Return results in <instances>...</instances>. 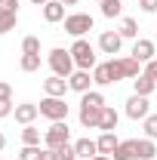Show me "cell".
<instances>
[{
  "instance_id": "obj_1",
  "label": "cell",
  "mask_w": 157,
  "mask_h": 160,
  "mask_svg": "<svg viewBox=\"0 0 157 160\" xmlns=\"http://www.w3.org/2000/svg\"><path fill=\"white\" fill-rule=\"evenodd\" d=\"M120 80H126L120 56H111L108 62H99L93 68V83L96 86H111V83H120Z\"/></svg>"
},
{
  "instance_id": "obj_2",
  "label": "cell",
  "mask_w": 157,
  "mask_h": 160,
  "mask_svg": "<svg viewBox=\"0 0 157 160\" xmlns=\"http://www.w3.org/2000/svg\"><path fill=\"white\" fill-rule=\"evenodd\" d=\"M46 62H49L53 74H56V77H65V80H68L71 74H74V71H77V65H74V56H71V49H62V46L49 49Z\"/></svg>"
},
{
  "instance_id": "obj_3",
  "label": "cell",
  "mask_w": 157,
  "mask_h": 160,
  "mask_svg": "<svg viewBox=\"0 0 157 160\" xmlns=\"http://www.w3.org/2000/svg\"><path fill=\"white\" fill-rule=\"evenodd\" d=\"M71 56H74V65H77L80 71H93V68L99 65L96 46H93L89 40H83V37H77L74 43H71Z\"/></svg>"
},
{
  "instance_id": "obj_4",
  "label": "cell",
  "mask_w": 157,
  "mask_h": 160,
  "mask_svg": "<svg viewBox=\"0 0 157 160\" xmlns=\"http://www.w3.org/2000/svg\"><path fill=\"white\" fill-rule=\"evenodd\" d=\"M93 25H96V19H93L89 12H68V16H65V31H68L74 40L83 37V34H89Z\"/></svg>"
},
{
  "instance_id": "obj_5",
  "label": "cell",
  "mask_w": 157,
  "mask_h": 160,
  "mask_svg": "<svg viewBox=\"0 0 157 160\" xmlns=\"http://www.w3.org/2000/svg\"><path fill=\"white\" fill-rule=\"evenodd\" d=\"M71 142V129H68V120H56L49 123V129H43V145L46 148H62Z\"/></svg>"
},
{
  "instance_id": "obj_6",
  "label": "cell",
  "mask_w": 157,
  "mask_h": 160,
  "mask_svg": "<svg viewBox=\"0 0 157 160\" xmlns=\"http://www.w3.org/2000/svg\"><path fill=\"white\" fill-rule=\"evenodd\" d=\"M40 117H46L49 123H56V120H68V102H65V99H56V96L40 99Z\"/></svg>"
},
{
  "instance_id": "obj_7",
  "label": "cell",
  "mask_w": 157,
  "mask_h": 160,
  "mask_svg": "<svg viewBox=\"0 0 157 160\" xmlns=\"http://www.w3.org/2000/svg\"><path fill=\"white\" fill-rule=\"evenodd\" d=\"M148 114H151V105H148V99L133 92V96L126 99V117H129V120H145Z\"/></svg>"
},
{
  "instance_id": "obj_8",
  "label": "cell",
  "mask_w": 157,
  "mask_h": 160,
  "mask_svg": "<svg viewBox=\"0 0 157 160\" xmlns=\"http://www.w3.org/2000/svg\"><path fill=\"white\" fill-rule=\"evenodd\" d=\"M154 52H157V43L154 40H148V37H139V40H133V59H139L142 65H148V62L154 59Z\"/></svg>"
},
{
  "instance_id": "obj_9",
  "label": "cell",
  "mask_w": 157,
  "mask_h": 160,
  "mask_svg": "<svg viewBox=\"0 0 157 160\" xmlns=\"http://www.w3.org/2000/svg\"><path fill=\"white\" fill-rule=\"evenodd\" d=\"M120 46H123V37H120L117 31H102V34H99V49H102L108 59H111V56H117Z\"/></svg>"
},
{
  "instance_id": "obj_10",
  "label": "cell",
  "mask_w": 157,
  "mask_h": 160,
  "mask_svg": "<svg viewBox=\"0 0 157 160\" xmlns=\"http://www.w3.org/2000/svg\"><path fill=\"white\" fill-rule=\"evenodd\" d=\"M16 123H22V126H28V123H34V120L40 117V105H34V102H22V105H16Z\"/></svg>"
},
{
  "instance_id": "obj_11",
  "label": "cell",
  "mask_w": 157,
  "mask_h": 160,
  "mask_svg": "<svg viewBox=\"0 0 157 160\" xmlns=\"http://www.w3.org/2000/svg\"><path fill=\"white\" fill-rule=\"evenodd\" d=\"M68 86H71L74 92H80V96L89 92V89H93V71H80V68H77V71L68 77Z\"/></svg>"
},
{
  "instance_id": "obj_12",
  "label": "cell",
  "mask_w": 157,
  "mask_h": 160,
  "mask_svg": "<svg viewBox=\"0 0 157 160\" xmlns=\"http://www.w3.org/2000/svg\"><path fill=\"white\" fill-rule=\"evenodd\" d=\"M40 12H43V22L46 25H59V22H65V3L49 0L46 6H40Z\"/></svg>"
},
{
  "instance_id": "obj_13",
  "label": "cell",
  "mask_w": 157,
  "mask_h": 160,
  "mask_svg": "<svg viewBox=\"0 0 157 160\" xmlns=\"http://www.w3.org/2000/svg\"><path fill=\"white\" fill-rule=\"evenodd\" d=\"M71 86H68V80L65 77H56V74H49V77L43 80V92L46 96H56V99H65V92H68Z\"/></svg>"
},
{
  "instance_id": "obj_14",
  "label": "cell",
  "mask_w": 157,
  "mask_h": 160,
  "mask_svg": "<svg viewBox=\"0 0 157 160\" xmlns=\"http://www.w3.org/2000/svg\"><path fill=\"white\" fill-rule=\"evenodd\" d=\"M80 126L83 129H99V117H102V108H89V105H80Z\"/></svg>"
},
{
  "instance_id": "obj_15",
  "label": "cell",
  "mask_w": 157,
  "mask_h": 160,
  "mask_svg": "<svg viewBox=\"0 0 157 160\" xmlns=\"http://www.w3.org/2000/svg\"><path fill=\"white\" fill-rule=\"evenodd\" d=\"M74 151H77V160H89V157H96V154H99V145H96V139L83 136V139L74 142Z\"/></svg>"
},
{
  "instance_id": "obj_16",
  "label": "cell",
  "mask_w": 157,
  "mask_h": 160,
  "mask_svg": "<svg viewBox=\"0 0 157 160\" xmlns=\"http://www.w3.org/2000/svg\"><path fill=\"white\" fill-rule=\"evenodd\" d=\"M117 123H120V114L111 105H105V108H102V117H99V129H102V132H114Z\"/></svg>"
},
{
  "instance_id": "obj_17",
  "label": "cell",
  "mask_w": 157,
  "mask_h": 160,
  "mask_svg": "<svg viewBox=\"0 0 157 160\" xmlns=\"http://www.w3.org/2000/svg\"><path fill=\"white\" fill-rule=\"evenodd\" d=\"M154 89H157V80H151L148 74H145V71H142V74L133 80V92H136V96H145V99H148Z\"/></svg>"
},
{
  "instance_id": "obj_18",
  "label": "cell",
  "mask_w": 157,
  "mask_h": 160,
  "mask_svg": "<svg viewBox=\"0 0 157 160\" xmlns=\"http://www.w3.org/2000/svg\"><path fill=\"white\" fill-rule=\"evenodd\" d=\"M154 157H157L154 139H136V160H154Z\"/></svg>"
},
{
  "instance_id": "obj_19",
  "label": "cell",
  "mask_w": 157,
  "mask_h": 160,
  "mask_svg": "<svg viewBox=\"0 0 157 160\" xmlns=\"http://www.w3.org/2000/svg\"><path fill=\"white\" fill-rule=\"evenodd\" d=\"M96 145H99V154H108V157H111V154L117 151L120 139H117V136H114V132H102V136H99V139H96Z\"/></svg>"
},
{
  "instance_id": "obj_20",
  "label": "cell",
  "mask_w": 157,
  "mask_h": 160,
  "mask_svg": "<svg viewBox=\"0 0 157 160\" xmlns=\"http://www.w3.org/2000/svg\"><path fill=\"white\" fill-rule=\"evenodd\" d=\"M111 160H136V139H123L117 151L111 154Z\"/></svg>"
},
{
  "instance_id": "obj_21",
  "label": "cell",
  "mask_w": 157,
  "mask_h": 160,
  "mask_svg": "<svg viewBox=\"0 0 157 160\" xmlns=\"http://www.w3.org/2000/svg\"><path fill=\"white\" fill-rule=\"evenodd\" d=\"M16 22H19V9H0V34L16 31Z\"/></svg>"
},
{
  "instance_id": "obj_22",
  "label": "cell",
  "mask_w": 157,
  "mask_h": 160,
  "mask_svg": "<svg viewBox=\"0 0 157 160\" xmlns=\"http://www.w3.org/2000/svg\"><path fill=\"white\" fill-rule=\"evenodd\" d=\"M117 34H120L123 40H139V22H136V19H129V16H126V19H120Z\"/></svg>"
},
{
  "instance_id": "obj_23",
  "label": "cell",
  "mask_w": 157,
  "mask_h": 160,
  "mask_svg": "<svg viewBox=\"0 0 157 160\" xmlns=\"http://www.w3.org/2000/svg\"><path fill=\"white\" fill-rule=\"evenodd\" d=\"M99 9H102L105 19H117L123 12V0H99Z\"/></svg>"
},
{
  "instance_id": "obj_24",
  "label": "cell",
  "mask_w": 157,
  "mask_h": 160,
  "mask_svg": "<svg viewBox=\"0 0 157 160\" xmlns=\"http://www.w3.org/2000/svg\"><path fill=\"white\" fill-rule=\"evenodd\" d=\"M120 62H123V74H126V80H136L139 74H142V62L133 59V56H120Z\"/></svg>"
},
{
  "instance_id": "obj_25",
  "label": "cell",
  "mask_w": 157,
  "mask_h": 160,
  "mask_svg": "<svg viewBox=\"0 0 157 160\" xmlns=\"http://www.w3.org/2000/svg\"><path fill=\"white\" fill-rule=\"evenodd\" d=\"M80 105H89V108H105L108 102H105V96H102L99 89H89V92H83V96H80Z\"/></svg>"
},
{
  "instance_id": "obj_26",
  "label": "cell",
  "mask_w": 157,
  "mask_h": 160,
  "mask_svg": "<svg viewBox=\"0 0 157 160\" xmlns=\"http://www.w3.org/2000/svg\"><path fill=\"white\" fill-rule=\"evenodd\" d=\"M22 145H40V129L34 126V123L22 126Z\"/></svg>"
},
{
  "instance_id": "obj_27",
  "label": "cell",
  "mask_w": 157,
  "mask_h": 160,
  "mask_svg": "<svg viewBox=\"0 0 157 160\" xmlns=\"http://www.w3.org/2000/svg\"><path fill=\"white\" fill-rule=\"evenodd\" d=\"M19 68L25 71V74H34V71H40V56H25V52H22Z\"/></svg>"
},
{
  "instance_id": "obj_28",
  "label": "cell",
  "mask_w": 157,
  "mask_h": 160,
  "mask_svg": "<svg viewBox=\"0 0 157 160\" xmlns=\"http://www.w3.org/2000/svg\"><path fill=\"white\" fill-rule=\"evenodd\" d=\"M22 52H25V56H40V37L28 34V37L22 40Z\"/></svg>"
},
{
  "instance_id": "obj_29",
  "label": "cell",
  "mask_w": 157,
  "mask_h": 160,
  "mask_svg": "<svg viewBox=\"0 0 157 160\" xmlns=\"http://www.w3.org/2000/svg\"><path fill=\"white\" fill-rule=\"evenodd\" d=\"M142 129H145V139L157 142V114H148V117L142 120Z\"/></svg>"
},
{
  "instance_id": "obj_30",
  "label": "cell",
  "mask_w": 157,
  "mask_h": 160,
  "mask_svg": "<svg viewBox=\"0 0 157 160\" xmlns=\"http://www.w3.org/2000/svg\"><path fill=\"white\" fill-rule=\"evenodd\" d=\"M40 145H22V151H19V160H40Z\"/></svg>"
},
{
  "instance_id": "obj_31",
  "label": "cell",
  "mask_w": 157,
  "mask_h": 160,
  "mask_svg": "<svg viewBox=\"0 0 157 160\" xmlns=\"http://www.w3.org/2000/svg\"><path fill=\"white\" fill-rule=\"evenodd\" d=\"M56 154H59V160H77V151H74V142H68V145L56 148Z\"/></svg>"
},
{
  "instance_id": "obj_32",
  "label": "cell",
  "mask_w": 157,
  "mask_h": 160,
  "mask_svg": "<svg viewBox=\"0 0 157 160\" xmlns=\"http://www.w3.org/2000/svg\"><path fill=\"white\" fill-rule=\"evenodd\" d=\"M13 111H16V105H13V99H0V120H3V117H9Z\"/></svg>"
},
{
  "instance_id": "obj_33",
  "label": "cell",
  "mask_w": 157,
  "mask_h": 160,
  "mask_svg": "<svg viewBox=\"0 0 157 160\" xmlns=\"http://www.w3.org/2000/svg\"><path fill=\"white\" fill-rule=\"evenodd\" d=\"M142 12H157V0H139Z\"/></svg>"
},
{
  "instance_id": "obj_34",
  "label": "cell",
  "mask_w": 157,
  "mask_h": 160,
  "mask_svg": "<svg viewBox=\"0 0 157 160\" xmlns=\"http://www.w3.org/2000/svg\"><path fill=\"white\" fill-rule=\"evenodd\" d=\"M40 160H59L56 148H46V145H43V151H40Z\"/></svg>"
},
{
  "instance_id": "obj_35",
  "label": "cell",
  "mask_w": 157,
  "mask_h": 160,
  "mask_svg": "<svg viewBox=\"0 0 157 160\" xmlns=\"http://www.w3.org/2000/svg\"><path fill=\"white\" fill-rule=\"evenodd\" d=\"M0 99H13V86L6 80H0Z\"/></svg>"
},
{
  "instance_id": "obj_36",
  "label": "cell",
  "mask_w": 157,
  "mask_h": 160,
  "mask_svg": "<svg viewBox=\"0 0 157 160\" xmlns=\"http://www.w3.org/2000/svg\"><path fill=\"white\" fill-rule=\"evenodd\" d=\"M145 74H148L151 80H157V59H151L148 65H145Z\"/></svg>"
},
{
  "instance_id": "obj_37",
  "label": "cell",
  "mask_w": 157,
  "mask_h": 160,
  "mask_svg": "<svg viewBox=\"0 0 157 160\" xmlns=\"http://www.w3.org/2000/svg\"><path fill=\"white\" fill-rule=\"evenodd\" d=\"M0 9H19V0H0Z\"/></svg>"
},
{
  "instance_id": "obj_38",
  "label": "cell",
  "mask_w": 157,
  "mask_h": 160,
  "mask_svg": "<svg viewBox=\"0 0 157 160\" xmlns=\"http://www.w3.org/2000/svg\"><path fill=\"white\" fill-rule=\"evenodd\" d=\"M89 160H111L108 154H96V157H89Z\"/></svg>"
},
{
  "instance_id": "obj_39",
  "label": "cell",
  "mask_w": 157,
  "mask_h": 160,
  "mask_svg": "<svg viewBox=\"0 0 157 160\" xmlns=\"http://www.w3.org/2000/svg\"><path fill=\"white\" fill-rule=\"evenodd\" d=\"M59 3H65V6H77V0H59Z\"/></svg>"
},
{
  "instance_id": "obj_40",
  "label": "cell",
  "mask_w": 157,
  "mask_h": 160,
  "mask_svg": "<svg viewBox=\"0 0 157 160\" xmlns=\"http://www.w3.org/2000/svg\"><path fill=\"white\" fill-rule=\"evenodd\" d=\"M3 148H6V136L0 132V151H3Z\"/></svg>"
},
{
  "instance_id": "obj_41",
  "label": "cell",
  "mask_w": 157,
  "mask_h": 160,
  "mask_svg": "<svg viewBox=\"0 0 157 160\" xmlns=\"http://www.w3.org/2000/svg\"><path fill=\"white\" fill-rule=\"evenodd\" d=\"M31 3H34V6H46L49 0H31Z\"/></svg>"
},
{
  "instance_id": "obj_42",
  "label": "cell",
  "mask_w": 157,
  "mask_h": 160,
  "mask_svg": "<svg viewBox=\"0 0 157 160\" xmlns=\"http://www.w3.org/2000/svg\"><path fill=\"white\" fill-rule=\"evenodd\" d=\"M0 160H6V157H0Z\"/></svg>"
},
{
  "instance_id": "obj_43",
  "label": "cell",
  "mask_w": 157,
  "mask_h": 160,
  "mask_svg": "<svg viewBox=\"0 0 157 160\" xmlns=\"http://www.w3.org/2000/svg\"><path fill=\"white\" fill-rule=\"evenodd\" d=\"M154 43H157V37H154Z\"/></svg>"
}]
</instances>
